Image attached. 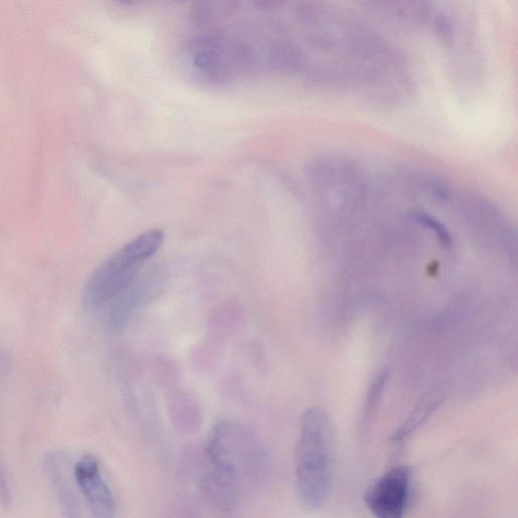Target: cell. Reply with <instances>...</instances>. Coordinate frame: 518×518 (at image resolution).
I'll list each match as a JSON object with an SVG mask.
<instances>
[{
	"mask_svg": "<svg viewBox=\"0 0 518 518\" xmlns=\"http://www.w3.org/2000/svg\"><path fill=\"white\" fill-rule=\"evenodd\" d=\"M205 488L222 511H236L261 481L266 456L246 427L222 421L212 427L206 443Z\"/></svg>",
	"mask_w": 518,
	"mask_h": 518,
	"instance_id": "cell-1",
	"label": "cell"
},
{
	"mask_svg": "<svg viewBox=\"0 0 518 518\" xmlns=\"http://www.w3.org/2000/svg\"><path fill=\"white\" fill-rule=\"evenodd\" d=\"M335 429L329 413L321 407L308 409L302 417L296 447L295 470L299 499L309 510L326 502L333 479Z\"/></svg>",
	"mask_w": 518,
	"mask_h": 518,
	"instance_id": "cell-2",
	"label": "cell"
},
{
	"mask_svg": "<svg viewBox=\"0 0 518 518\" xmlns=\"http://www.w3.org/2000/svg\"><path fill=\"white\" fill-rule=\"evenodd\" d=\"M163 241L162 230H148L109 256L86 282L81 296L83 307L93 311L113 302L135 282Z\"/></svg>",
	"mask_w": 518,
	"mask_h": 518,
	"instance_id": "cell-3",
	"label": "cell"
},
{
	"mask_svg": "<svg viewBox=\"0 0 518 518\" xmlns=\"http://www.w3.org/2000/svg\"><path fill=\"white\" fill-rule=\"evenodd\" d=\"M412 492V471L396 466L382 475L368 489L365 503L380 518H400L409 507Z\"/></svg>",
	"mask_w": 518,
	"mask_h": 518,
	"instance_id": "cell-4",
	"label": "cell"
},
{
	"mask_svg": "<svg viewBox=\"0 0 518 518\" xmlns=\"http://www.w3.org/2000/svg\"><path fill=\"white\" fill-rule=\"evenodd\" d=\"M74 477L85 502L95 516L112 518L116 515L117 507L113 492L95 456H83L75 465Z\"/></svg>",
	"mask_w": 518,
	"mask_h": 518,
	"instance_id": "cell-5",
	"label": "cell"
},
{
	"mask_svg": "<svg viewBox=\"0 0 518 518\" xmlns=\"http://www.w3.org/2000/svg\"><path fill=\"white\" fill-rule=\"evenodd\" d=\"M266 62L271 71L281 75L304 74L309 66V60L302 48L287 40H278L270 44Z\"/></svg>",
	"mask_w": 518,
	"mask_h": 518,
	"instance_id": "cell-6",
	"label": "cell"
},
{
	"mask_svg": "<svg viewBox=\"0 0 518 518\" xmlns=\"http://www.w3.org/2000/svg\"><path fill=\"white\" fill-rule=\"evenodd\" d=\"M62 470L58 457L54 454L47 455L44 460V471L52 485L62 511L68 517L76 516V499Z\"/></svg>",
	"mask_w": 518,
	"mask_h": 518,
	"instance_id": "cell-7",
	"label": "cell"
},
{
	"mask_svg": "<svg viewBox=\"0 0 518 518\" xmlns=\"http://www.w3.org/2000/svg\"><path fill=\"white\" fill-rule=\"evenodd\" d=\"M239 0H197L193 11V22L199 27H209L236 13Z\"/></svg>",
	"mask_w": 518,
	"mask_h": 518,
	"instance_id": "cell-8",
	"label": "cell"
},
{
	"mask_svg": "<svg viewBox=\"0 0 518 518\" xmlns=\"http://www.w3.org/2000/svg\"><path fill=\"white\" fill-rule=\"evenodd\" d=\"M441 393H431L429 397L425 398L421 405H419L411 417L406 421L402 428L399 429L394 440L400 441L412 433L416 427L419 426L431 411H434L436 406L440 404Z\"/></svg>",
	"mask_w": 518,
	"mask_h": 518,
	"instance_id": "cell-9",
	"label": "cell"
},
{
	"mask_svg": "<svg viewBox=\"0 0 518 518\" xmlns=\"http://www.w3.org/2000/svg\"><path fill=\"white\" fill-rule=\"evenodd\" d=\"M433 32L437 41L446 48H452L456 41V28L453 19L441 13L433 20Z\"/></svg>",
	"mask_w": 518,
	"mask_h": 518,
	"instance_id": "cell-10",
	"label": "cell"
},
{
	"mask_svg": "<svg viewBox=\"0 0 518 518\" xmlns=\"http://www.w3.org/2000/svg\"><path fill=\"white\" fill-rule=\"evenodd\" d=\"M0 502L6 507H10L13 502L10 482L2 466H0Z\"/></svg>",
	"mask_w": 518,
	"mask_h": 518,
	"instance_id": "cell-11",
	"label": "cell"
},
{
	"mask_svg": "<svg viewBox=\"0 0 518 518\" xmlns=\"http://www.w3.org/2000/svg\"><path fill=\"white\" fill-rule=\"evenodd\" d=\"M289 0H253L256 9L262 11H271L285 6Z\"/></svg>",
	"mask_w": 518,
	"mask_h": 518,
	"instance_id": "cell-12",
	"label": "cell"
},
{
	"mask_svg": "<svg viewBox=\"0 0 518 518\" xmlns=\"http://www.w3.org/2000/svg\"><path fill=\"white\" fill-rule=\"evenodd\" d=\"M14 366L13 357L4 348L0 347V375H8Z\"/></svg>",
	"mask_w": 518,
	"mask_h": 518,
	"instance_id": "cell-13",
	"label": "cell"
},
{
	"mask_svg": "<svg viewBox=\"0 0 518 518\" xmlns=\"http://www.w3.org/2000/svg\"><path fill=\"white\" fill-rule=\"evenodd\" d=\"M115 3L125 6V7H133L137 4L141 3L142 0H114Z\"/></svg>",
	"mask_w": 518,
	"mask_h": 518,
	"instance_id": "cell-14",
	"label": "cell"
},
{
	"mask_svg": "<svg viewBox=\"0 0 518 518\" xmlns=\"http://www.w3.org/2000/svg\"><path fill=\"white\" fill-rule=\"evenodd\" d=\"M176 2H187V0H176Z\"/></svg>",
	"mask_w": 518,
	"mask_h": 518,
	"instance_id": "cell-15",
	"label": "cell"
}]
</instances>
